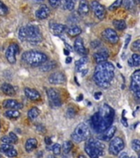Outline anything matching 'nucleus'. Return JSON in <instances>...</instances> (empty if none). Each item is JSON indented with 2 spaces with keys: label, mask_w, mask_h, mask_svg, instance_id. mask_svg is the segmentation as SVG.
Segmentation results:
<instances>
[{
  "label": "nucleus",
  "mask_w": 140,
  "mask_h": 158,
  "mask_svg": "<svg viewBox=\"0 0 140 158\" xmlns=\"http://www.w3.org/2000/svg\"><path fill=\"white\" fill-rule=\"evenodd\" d=\"M128 64H129V66H130V67H134L133 65V63H132V59H131V58L128 60Z\"/></svg>",
  "instance_id": "obj_51"
},
{
  "label": "nucleus",
  "mask_w": 140,
  "mask_h": 158,
  "mask_svg": "<svg viewBox=\"0 0 140 158\" xmlns=\"http://www.w3.org/2000/svg\"><path fill=\"white\" fill-rule=\"evenodd\" d=\"M131 147L133 148V150L134 152H140V140L138 139H134L132 141L131 143Z\"/></svg>",
  "instance_id": "obj_37"
},
{
  "label": "nucleus",
  "mask_w": 140,
  "mask_h": 158,
  "mask_svg": "<svg viewBox=\"0 0 140 158\" xmlns=\"http://www.w3.org/2000/svg\"><path fill=\"white\" fill-rule=\"evenodd\" d=\"M64 54H66V55H69V50H66V49H64Z\"/></svg>",
  "instance_id": "obj_53"
},
{
  "label": "nucleus",
  "mask_w": 140,
  "mask_h": 158,
  "mask_svg": "<svg viewBox=\"0 0 140 158\" xmlns=\"http://www.w3.org/2000/svg\"><path fill=\"white\" fill-rule=\"evenodd\" d=\"M82 30L80 27H77V26H73V27H69L68 29V34L70 35V36H77L78 35L81 34Z\"/></svg>",
  "instance_id": "obj_26"
},
{
  "label": "nucleus",
  "mask_w": 140,
  "mask_h": 158,
  "mask_svg": "<svg viewBox=\"0 0 140 158\" xmlns=\"http://www.w3.org/2000/svg\"><path fill=\"white\" fill-rule=\"evenodd\" d=\"M74 145H73V143L71 141H67V142H64V144H63V151L65 154L69 153L70 151L72 150Z\"/></svg>",
  "instance_id": "obj_32"
},
{
  "label": "nucleus",
  "mask_w": 140,
  "mask_h": 158,
  "mask_svg": "<svg viewBox=\"0 0 140 158\" xmlns=\"http://www.w3.org/2000/svg\"><path fill=\"white\" fill-rule=\"evenodd\" d=\"M130 39H131V35H128L127 36H126V39H125V48H127L128 47V44L129 43V41H130Z\"/></svg>",
  "instance_id": "obj_47"
},
{
  "label": "nucleus",
  "mask_w": 140,
  "mask_h": 158,
  "mask_svg": "<svg viewBox=\"0 0 140 158\" xmlns=\"http://www.w3.org/2000/svg\"><path fill=\"white\" fill-rule=\"evenodd\" d=\"M116 132V128L115 126H111L109 127L107 129L102 132V133H99V139L102 141H106V142H108L111 139H112V138L115 135V133Z\"/></svg>",
  "instance_id": "obj_13"
},
{
  "label": "nucleus",
  "mask_w": 140,
  "mask_h": 158,
  "mask_svg": "<svg viewBox=\"0 0 140 158\" xmlns=\"http://www.w3.org/2000/svg\"><path fill=\"white\" fill-rule=\"evenodd\" d=\"M123 3L126 9H132L134 7V4H135L134 0H124V2H122V4Z\"/></svg>",
  "instance_id": "obj_38"
},
{
  "label": "nucleus",
  "mask_w": 140,
  "mask_h": 158,
  "mask_svg": "<svg viewBox=\"0 0 140 158\" xmlns=\"http://www.w3.org/2000/svg\"><path fill=\"white\" fill-rule=\"evenodd\" d=\"M100 44H101V42L98 41V40H95V41L91 42V47H92V48H96V47H98Z\"/></svg>",
  "instance_id": "obj_46"
},
{
  "label": "nucleus",
  "mask_w": 140,
  "mask_h": 158,
  "mask_svg": "<svg viewBox=\"0 0 140 158\" xmlns=\"http://www.w3.org/2000/svg\"><path fill=\"white\" fill-rule=\"evenodd\" d=\"M50 30L54 35H59L63 33V32L66 30V27L63 24H58V23H54L50 27Z\"/></svg>",
  "instance_id": "obj_24"
},
{
  "label": "nucleus",
  "mask_w": 140,
  "mask_h": 158,
  "mask_svg": "<svg viewBox=\"0 0 140 158\" xmlns=\"http://www.w3.org/2000/svg\"><path fill=\"white\" fill-rule=\"evenodd\" d=\"M1 141H2L3 143L13 144V143H16L17 142V137L14 133L11 132L8 136H3V137L1 138Z\"/></svg>",
  "instance_id": "obj_23"
},
{
  "label": "nucleus",
  "mask_w": 140,
  "mask_h": 158,
  "mask_svg": "<svg viewBox=\"0 0 140 158\" xmlns=\"http://www.w3.org/2000/svg\"><path fill=\"white\" fill-rule=\"evenodd\" d=\"M8 12V8L6 5L0 0V16H6Z\"/></svg>",
  "instance_id": "obj_35"
},
{
  "label": "nucleus",
  "mask_w": 140,
  "mask_h": 158,
  "mask_svg": "<svg viewBox=\"0 0 140 158\" xmlns=\"http://www.w3.org/2000/svg\"><path fill=\"white\" fill-rule=\"evenodd\" d=\"M138 157L140 158V153H139V154H138Z\"/></svg>",
  "instance_id": "obj_57"
},
{
  "label": "nucleus",
  "mask_w": 140,
  "mask_h": 158,
  "mask_svg": "<svg viewBox=\"0 0 140 158\" xmlns=\"http://www.w3.org/2000/svg\"><path fill=\"white\" fill-rule=\"evenodd\" d=\"M115 66L110 62L99 63L94 72V81L101 88H107L115 76Z\"/></svg>",
  "instance_id": "obj_2"
},
{
  "label": "nucleus",
  "mask_w": 140,
  "mask_h": 158,
  "mask_svg": "<svg viewBox=\"0 0 140 158\" xmlns=\"http://www.w3.org/2000/svg\"><path fill=\"white\" fill-rule=\"evenodd\" d=\"M61 1L62 0H49V2L53 7H59Z\"/></svg>",
  "instance_id": "obj_44"
},
{
  "label": "nucleus",
  "mask_w": 140,
  "mask_h": 158,
  "mask_svg": "<svg viewBox=\"0 0 140 158\" xmlns=\"http://www.w3.org/2000/svg\"><path fill=\"white\" fill-rule=\"evenodd\" d=\"M18 37L22 41L27 40L31 44H37L42 40L40 31L36 26H27L20 28Z\"/></svg>",
  "instance_id": "obj_3"
},
{
  "label": "nucleus",
  "mask_w": 140,
  "mask_h": 158,
  "mask_svg": "<svg viewBox=\"0 0 140 158\" xmlns=\"http://www.w3.org/2000/svg\"><path fill=\"white\" fill-rule=\"evenodd\" d=\"M66 114L69 118H72L73 117L75 116V114H76V110H75L74 108H69L68 109V110H67Z\"/></svg>",
  "instance_id": "obj_43"
},
{
  "label": "nucleus",
  "mask_w": 140,
  "mask_h": 158,
  "mask_svg": "<svg viewBox=\"0 0 140 158\" xmlns=\"http://www.w3.org/2000/svg\"><path fill=\"white\" fill-rule=\"evenodd\" d=\"M85 152L91 158L99 157L104 154V149H101V148L95 147V146L89 145V144H87L85 146Z\"/></svg>",
  "instance_id": "obj_11"
},
{
  "label": "nucleus",
  "mask_w": 140,
  "mask_h": 158,
  "mask_svg": "<svg viewBox=\"0 0 140 158\" xmlns=\"http://www.w3.org/2000/svg\"><path fill=\"white\" fill-rule=\"evenodd\" d=\"M119 156H120L121 158H122V157H128L129 156L127 153L123 152V153H121V154H120V155H119Z\"/></svg>",
  "instance_id": "obj_50"
},
{
  "label": "nucleus",
  "mask_w": 140,
  "mask_h": 158,
  "mask_svg": "<svg viewBox=\"0 0 140 158\" xmlns=\"http://www.w3.org/2000/svg\"><path fill=\"white\" fill-rule=\"evenodd\" d=\"M124 113L122 114V123H123L124 125L125 126V127H128V123H127V120H126V118L125 117V110L123 111Z\"/></svg>",
  "instance_id": "obj_45"
},
{
  "label": "nucleus",
  "mask_w": 140,
  "mask_h": 158,
  "mask_svg": "<svg viewBox=\"0 0 140 158\" xmlns=\"http://www.w3.org/2000/svg\"><path fill=\"white\" fill-rule=\"evenodd\" d=\"M34 1H36V2H42V1H44V0H34Z\"/></svg>",
  "instance_id": "obj_56"
},
{
  "label": "nucleus",
  "mask_w": 140,
  "mask_h": 158,
  "mask_svg": "<svg viewBox=\"0 0 140 158\" xmlns=\"http://www.w3.org/2000/svg\"><path fill=\"white\" fill-rule=\"evenodd\" d=\"M47 96L49 98V106L53 108H58L61 106V99L59 91L54 88H49L47 91Z\"/></svg>",
  "instance_id": "obj_7"
},
{
  "label": "nucleus",
  "mask_w": 140,
  "mask_h": 158,
  "mask_svg": "<svg viewBox=\"0 0 140 158\" xmlns=\"http://www.w3.org/2000/svg\"><path fill=\"white\" fill-rule=\"evenodd\" d=\"M131 49L134 52H140V40H135L131 45Z\"/></svg>",
  "instance_id": "obj_41"
},
{
  "label": "nucleus",
  "mask_w": 140,
  "mask_h": 158,
  "mask_svg": "<svg viewBox=\"0 0 140 158\" xmlns=\"http://www.w3.org/2000/svg\"><path fill=\"white\" fill-rule=\"evenodd\" d=\"M1 90L5 95H7L8 96H13L16 94V90L11 84L3 83L1 86Z\"/></svg>",
  "instance_id": "obj_21"
},
{
  "label": "nucleus",
  "mask_w": 140,
  "mask_h": 158,
  "mask_svg": "<svg viewBox=\"0 0 140 158\" xmlns=\"http://www.w3.org/2000/svg\"><path fill=\"white\" fill-rule=\"evenodd\" d=\"M87 144H89V145L91 146H95V147L100 148H101V149H104V148H105V145L101 143V141L97 140V139H93V138H90V139H88Z\"/></svg>",
  "instance_id": "obj_31"
},
{
  "label": "nucleus",
  "mask_w": 140,
  "mask_h": 158,
  "mask_svg": "<svg viewBox=\"0 0 140 158\" xmlns=\"http://www.w3.org/2000/svg\"><path fill=\"white\" fill-rule=\"evenodd\" d=\"M115 111L108 105H103L99 110L92 115L91 118V125L94 132L101 133L111 127L114 121Z\"/></svg>",
  "instance_id": "obj_1"
},
{
  "label": "nucleus",
  "mask_w": 140,
  "mask_h": 158,
  "mask_svg": "<svg viewBox=\"0 0 140 158\" xmlns=\"http://www.w3.org/2000/svg\"><path fill=\"white\" fill-rule=\"evenodd\" d=\"M37 140L36 138H29L28 140L26 142V145H25V148L27 152H31L32 151L36 149L37 147Z\"/></svg>",
  "instance_id": "obj_22"
},
{
  "label": "nucleus",
  "mask_w": 140,
  "mask_h": 158,
  "mask_svg": "<svg viewBox=\"0 0 140 158\" xmlns=\"http://www.w3.org/2000/svg\"><path fill=\"white\" fill-rule=\"evenodd\" d=\"M19 52V47L17 44H10L6 51V59L10 64H15L16 63V55Z\"/></svg>",
  "instance_id": "obj_8"
},
{
  "label": "nucleus",
  "mask_w": 140,
  "mask_h": 158,
  "mask_svg": "<svg viewBox=\"0 0 140 158\" xmlns=\"http://www.w3.org/2000/svg\"><path fill=\"white\" fill-rule=\"evenodd\" d=\"M87 63V57H83L82 59H80L79 60L76 62V69L78 72H82L83 69L84 65Z\"/></svg>",
  "instance_id": "obj_29"
},
{
  "label": "nucleus",
  "mask_w": 140,
  "mask_h": 158,
  "mask_svg": "<svg viewBox=\"0 0 140 158\" xmlns=\"http://www.w3.org/2000/svg\"><path fill=\"white\" fill-rule=\"evenodd\" d=\"M71 58H68V59H67V60H66V63H68V64H69V63H70V62H71Z\"/></svg>",
  "instance_id": "obj_54"
},
{
  "label": "nucleus",
  "mask_w": 140,
  "mask_h": 158,
  "mask_svg": "<svg viewBox=\"0 0 140 158\" xmlns=\"http://www.w3.org/2000/svg\"><path fill=\"white\" fill-rule=\"evenodd\" d=\"M113 25L119 31H122L126 28V23L124 20H114Z\"/></svg>",
  "instance_id": "obj_28"
},
{
  "label": "nucleus",
  "mask_w": 140,
  "mask_h": 158,
  "mask_svg": "<svg viewBox=\"0 0 140 158\" xmlns=\"http://www.w3.org/2000/svg\"><path fill=\"white\" fill-rule=\"evenodd\" d=\"M5 155L8 156V157H15L17 156V152L16 149H14V148H11L10 150H8L7 152L5 153Z\"/></svg>",
  "instance_id": "obj_42"
},
{
  "label": "nucleus",
  "mask_w": 140,
  "mask_h": 158,
  "mask_svg": "<svg viewBox=\"0 0 140 158\" xmlns=\"http://www.w3.org/2000/svg\"><path fill=\"white\" fill-rule=\"evenodd\" d=\"M2 106L6 109H12V110H20L22 108V104L19 103L15 100H5L2 102Z\"/></svg>",
  "instance_id": "obj_18"
},
{
  "label": "nucleus",
  "mask_w": 140,
  "mask_h": 158,
  "mask_svg": "<svg viewBox=\"0 0 140 158\" xmlns=\"http://www.w3.org/2000/svg\"><path fill=\"white\" fill-rule=\"evenodd\" d=\"M132 59V63H133L134 67H137L140 65V54H134L131 57Z\"/></svg>",
  "instance_id": "obj_34"
},
{
  "label": "nucleus",
  "mask_w": 140,
  "mask_h": 158,
  "mask_svg": "<svg viewBox=\"0 0 140 158\" xmlns=\"http://www.w3.org/2000/svg\"><path fill=\"white\" fill-rule=\"evenodd\" d=\"M12 147L10 143H3L1 147H0V152L1 153H6L8 150H10L11 148H12Z\"/></svg>",
  "instance_id": "obj_39"
},
{
  "label": "nucleus",
  "mask_w": 140,
  "mask_h": 158,
  "mask_svg": "<svg viewBox=\"0 0 140 158\" xmlns=\"http://www.w3.org/2000/svg\"><path fill=\"white\" fill-rule=\"evenodd\" d=\"M55 63L53 61L45 62V64H43L40 65V71L42 72H49L54 68Z\"/></svg>",
  "instance_id": "obj_27"
},
{
  "label": "nucleus",
  "mask_w": 140,
  "mask_h": 158,
  "mask_svg": "<svg viewBox=\"0 0 140 158\" xmlns=\"http://www.w3.org/2000/svg\"><path fill=\"white\" fill-rule=\"evenodd\" d=\"M91 7L92 11L94 12L96 17L100 20H102L105 17V15H106V9L105 7L99 3L97 1H92L91 2Z\"/></svg>",
  "instance_id": "obj_10"
},
{
  "label": "nucleus",
  "mask_w": 140,
  "mask_h": 158,
  "mask_svg": "<svg viewBox=\"0 0 140 158\" xmlns=\"http://www.w3.org/2000/svg\"><path fill=\"white\" fill-rule=\"evenodd\" d=\"M130 88L134 92L140 90V69L135 71L132 74Z\"/></svg>",
  "instance_id": "obj_14"
},
{
  "label": "nucleus",
  "mask_w": 140,
  "mask_h": 158,
  "mask_svg": "<svg viewBox=\"0 0 140 158\" xmlns=\"http://www.w3.org/2000/svg\"><path fill=\"white\" fill-rule=\"evenodd\" d=\"M83 96H79V97H78V99H77V101H82V100H83Z\"/></svg>",
  "instance_id": "obj_55"
},
{
  "label": "nucleus",
  "mask_w": 140,
  "mask_h": 158,
  "mask_svg": "<svg viewBox=\"0 0 140 158\" xmlns=\"http://www.w3.org/2000/svg\"><path fill=\"white\" fill-rule=\"evenodd\" d=\"M75 2L74 0H64V7L69 11H73L74 9Z\"/></svg>",
  "instance_id": "obj_33"
},
{
  "label": "nucleus",
  "mask_w": 140,
  "mask_h": 158,
  "mask_svg": "<svg viewBox=\"0 0 140 158\" xmlns=\"http://www.w3.org/2000/svg\"><path fill=\"white\" fill-rule=\"evenodd\" d=\"M122 2H123V0H116V1L109 7V10H110V11H114V10H116V8H118V7H121V5H122Z\"/></svg>",
  "instance_id": "obj_36"
},
{
  "label": "nucleus",
  "mask_w": 140,
  "mask_h": 158,
  "mask_svg": "<svg viewBox=\"0 0 140 158\" xmlns=\"http://www.w3.org/2000/svg\"><path fill=\"white\" fill-rule=\"evenodd\" d=\"M40 114V110L36 107H33L28 111V114H27V115H28V118L30 119H35L36 118H37Z\"/></svg>",
  "instance_id": "obj_30"
},
{
  "label": "nucleus",
  "mask_w": 140,
  "mask_h": 158,
  "mask_svg": "<svg viewBox=\"0 0 140 158\" xmlns=\"http://www.w3.org/2000/svg\"><path fill=\"white\" fill-rule=\"evenodd\" d=\"M135 93H136V96H137L138 99H140V90L135 91Z\"/></svg>",
  "instance_id": "obj_52"
},
{
  "label": "nucleus",
  "mask_w": 140,
  "mask_h": 158,
  "mask_svg": "<svg viewBox=\"0 0 140 158\" xmlns=\"http://www.w3.org/2000/svg\"><path fill=\"white\" fill-rule=\"evenodd\" d=\"M74 49L75 51L79 54H86V49L84 47L83 41V39L81 38H78V39L75 40V42H74Z\"/></svg>",
  "instance_id": "obj_19"
},
{
  "label": "nucleus",
  "mask_w": 140,
  "mask_h": 158,
  "mask_svg": "<svg viewBox=\"0 0 140 158\" xmlns=\"http://www.w3.org/2000/svg\"><path fill=\"white\" fill-rule=\"evenodd\" d=\"M125 148V143L122 138L116 137L115 138H112V140L110 143L109 145V152L111 155L117 156L121 151Z\"/></svg>",
  "instance_id": "obj_6"
},
{
  "label": "nucleus",
  "mask_w": 140,
  "mask_h": 158,
  "mask_svg": "<svg viewBox=\"0 0 140 158\" xmlns=\"http://www.w3.org/2000/svg\"><path fill=\"white\" fill-rule=\"evenodd\" d=\"M49 83L58 85V84H64L66 82V77L61 72H56L50 74L49 77Z\"/></svg>",
  "instance_id": "obj_12"
},
{
  "label": "nucleus",
  "mask_w": 140,
  "mask_h": 158,
  "mask_svg": "<svg viewBox=\"0 0 140 158\" xmlns=\"http://www.w3.org/2000/svg\"><path fill=\"white\" fill-rule=\"evenodd\" d=\"M0 157H1V154H0Z\"/></svg>",
  "instance_id": "obj_59"
},
{
  "label": "nucleus",
  "mask_w": 140,
  "mask_h": 158,
  "mask_svg": "<svg viewBox=\"0 0 140 158\" xmlns=\"http://www.w3.org/2000/svg\"><path fill=\"white\" fill-rule=\"evenodd\" d=\"M90 7L87 0H80L78 7V13L81 16H85L89 12Z\"/></svg>",
  "instance_id": "obj_20"
},
{
  "label": "nucleus",
  "mask_w": 140,
  "mask_h": 158,
  "mask_svg": "<svg viewBox=\"0 0 140 158\" xmlns=\"http://www.w3.org/2000/svg\"><path fill=\"white\" fill-rule=\"evenodd\" d=\"M51 150L54 154L59 155V154H60V152H61V147H60L59 143H54V145H52Z\"/></svg>",
  "instance_id": "obj_40"
},
{
  "label": "nucleus",
  "mask_w": 140,
  "mask_h": 158,
  "mask_svg": "<svg viewBox=\"0 0 140 158\" xmlns=\"http://www.w3.org/2000/svg\"><path fill=\"white\" fill-rule=\"evenodd\" d=\"M4 115L7 118H18L21 114L18 111V110H12V109H7V110L4 112Z\"/></svg>",
  "instance_id": "obj_25"
},
{
  "label": "nucleus",
  "mask_w": 140,
  "mask_h": 158,
  "mask_svg": "<svg viewBox=\"0 0 140 158\" xmlns=\"http://www.w3.org/2000/svg\"><path fill=\"white\" fill-rule=\"evenodd\" d=\"M25 95L27 96V98L30 99L31 101H39L40 100V94L39 93V91L35 90V89H31V88H25L24 90Z\"/></svg>",
  "instance_id": "obj_17"
},
{
  "label": "nucleus",
  "mask_w": 140,
  "mask_h": 158,
  "mask_svg": "<svg viewBox=\"0 0 140 158\" xmlns=\"http://www.w3.org/2000/svg\"><path fill=\"white\" fill-rule=\"evenodd\" d=\"M90 136V130H89L88 126L85 123H79L77 126L75 130L72 133V138L74 142L76 143H81L83 141L87 140Z\"/></svg>",
  "instance_id": "obj_5"
},
{
  "label": "nucleus",
  "mask_w": 140,
  "mask_h": 158,
  "mask_svg": "<svg viewBox=\"0 0 140 158\" xmlns=\"http://www.w3.org/2000/svg\"><path fill=\"white\" fill-rule=\"evenodd\" d=\"M101 92H96V93H95V95H94V97H95V99L96 100H99L100 99V97L101 96Z\"/></svg>",
  "instance_id": "obj_49"
},
{
  "label": "nucleus",
  "mask_w": 140,
  "mask_h": 158,
  "mask_svg": "<svg viewBox=\"0 0 140 158\" xmlns=\"http://www.w3.org/2000/svg\"><path fill=\"white\" fill-rule=\"evenodd\" d=\"M93 58L96 63L99 64V63L107 60V59L109 58V53L106 49H101L100 51L96 52L93 54Z\"/></svg>",
  "instance_id": "obj_16"
},
{
  "label": "nucleus",
  "mask_w": 140,
  "mask_h": 158,
  "mask_svg": "<svg viewBox=\"0 0 140 158\" xmlns=\"http://www.w3.org/2000/svg\"><path fill=\"white\" fill-rule=\"evenodd\" d=\"M22 60L27 64L32 67L40 66L47 61L48 57L45 54L39 51H27L23 53L22 56Z\"/></svg>",
  "instance_id": "obj_4"
},
{
  "label": "nucleus",
  "mask_w": 140,
  "mask_h": 158,
  "mask_svg": "<svg viewBox=\"0 0 140 158\" xmlns=\"http://www.w3.org/2000/svg\"><path fill=\"white\" fill-rule=\"evenodd\" d=\"M49 13H50V10L49 7L46 5H41L36 12V16L38 19L43 20L46 19L49 16Z\"/></svg>",
  "instance_id": "obj_15"
},
{
  "label": "nucleus",
  "mask_w": 140,
  "mask_h": 158,
  "mask_svg": "<svg viewBox=\"0 0 140 158\" xmlns=\"http://www.w3.org/2000/svg\"><path fill=\"white\" fill-rule=\"evenodd\" d=\"M45 142L46 143V145L49 146L52 144V141H51V138H49V137H46V138H45Z\"/></svg>",
  "instance_id": "obj_48"
},
{
  "label": "nucleus",
  "mask_w": 140,
  "mask_h": 158,
  "mask_svg": "<svg viewBox=\"0 0 140 158\" xmlns=\"http://www.w3.org/2000/svg\"><path fill=\"white\" fill-rule=\"evenodd\" d=\"M102 36L106 41L111 44H116L119 41V36L116 31L111 28H107L102 32Z\"/></svg>",
  "instance_id": "obj_9"
},
{
  "label": "nucleus",
  "mask_w": 140,
  "mask_h": 158,
  "mask_svg": "<svg viewBox=\"0 0 140 158\" xmlns=\"http://www.w3.org/2000/svg\"><path fill=\"white\" fill-rule=\"evenodd\" d=\"M74 2H75V1H76V0H74Z\"/></svg>",
  "instance_id": "obj_58"
}]
</instances>
